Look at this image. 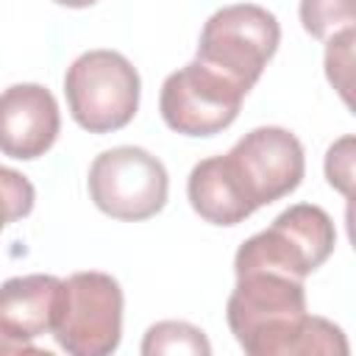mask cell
I'll use <instances>...</instances> for the list:
<instances>
[{
    "label": "cell",
    "mask_w": 356,
    "mask_h": 356,
    "mask_svg": "<svg viewBox=\"0 0 356 356\" xmlns=\"http://www.w3.org/2000/svg\"><path fill=\"white\" fill-rule=\"evenodd\" d=\"M64 281L33 273L0 284V328L17 342H33L53 331Z\"/></svg>",
    "instance_id": "cell-10"
},
{
    "label": "cell",
    "mask_w": 356,
    "mask_h": 356,
    "mask_svg": "<svg viewBox=\"0 0 356 356\" xmlns=\"http://www.w3.org/2000/svg\"><path fill=\"white\" fill-rule=\"evenodd\" d=\"M139 72L117 50H86L64 75V95L72 120L89 134L125 128L139 108Z\"/></svg>",
    "instance_id": "cell-3"
},
{
    "label": "cell",
    "mask_w": 356,
    "mask_h": 356,
    "mask_svg": "<svg viewBox=\"0 0 356 356\" xmlns=\"http://www.w3.org/2000/svg\"><path fill=\"white\" fill-rule=\"evenodd\" d=\"M186 195L195 214H200L211 225H239L253 214L225 175L220 156H209L192 167Z\"/></svg>",
    "instance_id": "cell-11"
},
{
    "label": "cell",
    "mask_w": 356,
    "mask_h": 356,
    "mask_svg": "<svg viewBox=\"0 0 356 356\" xmlns=\"http://www.w3.org/2000/svg\"><path fill=\"white\" fill-rule=\"evenodd\" d=\"M86 184L92 203L103 214L125 222L156 217L167 206L170 192L164 164L136 145H120L95 156Z\"/></svg>",
    "instance_id": "cell-7"
},
{
    "label": "cell",
    "mask_w": 356,
    "mask_h": 356,
    "mask_svg": "<svg viewBox=\"0 0 356 356\" xmlns=\"http://www.w3.org/2000/svg\"><path fill=\"white\" fill-rule=\"evenodd\" d=\"M145 356H172V353H189V356H209L211 345L206 334L184 320H161L145 331L142 339Z\"/></svg>",
    "instance_id": "cell-12"
},
{
    "label": "cell",
    "mask_w": 356,
    "mask_h": 356,
    "mask_svg": "<svg viewBox=\"0 0 356 356\" xmlns=\"http://www.w3.org/2000/svg\"><path fill=\"white\" fill-rule=\"evenodd\" d=\"M325 75L331 86L342 95V100L350 106V78H353V42H356V28H348L342 33H334L325 39Z\"/></svg>",
    "instance_id": "cell-15"
},
{
    "label": "cell",
    "mask_w": 356,
    "mask_h": 356,
    "mask_svg": "<svg viewBox=\"0 0 356 356\" xmlns=\"http://www.w3.org/2000/svg\"><path fill=\"white\" fill-rule=\"evenodd\" d=\"M72 356H108L122 339V289L108 273L86 270L64 281L50 331Z\"/></svg>",
    "instance_id": "cell-5"
},
{
    "label": "cell",
    "mask_w": 356,
    "mask_h": 356,
    "mask_svg": "<svg viewBox=\"0 0 356 356\" xmlns=\"http://www.w3.org/2000/svg\"><path fill=\"white\" fill-rule=\"evenodd\" d=\"M353 136L348 134V136H342V139H337L331 147H328V153H325V178H328V184L337 189V192H342L345 197H350L353 195Z\"/></svg>",
    "instance_id": "cell-16"
},
{
    "label": "cell",
    "mask_w": 356,
    "mask_h": 356,
    "mask_svg": "<svg viewBox=\"0 0 356 356\" xmlns=\"http://www.w3.org/2000/svg\"><path fill=\"white\" fill-rule=\"evenodd\" d=\"M0 353L3 356H14V353H47V350H39L31 342H17V339L6 337V331L0 328Z\"/></svg>",
    "instance_id": "cell-17"
},
{
    "label": "cell",
    "mask_w": 356,
    "mask_h": 356,
    "mask_svg": "<svg viewBox=\"0 0 356 356\" xmlns=\"http://www.w3.org/2000/svg\"><path fill=\"white\" fill-rule=\"evenodd\" d=\"M337 228L325 209L295 203L284 209L270 228L245 239L234 256V267H270L292 278H306L334 253Z\"/></svg>",
    "instance_id": "cell-6"
},
{
    "label": "cell",
    "mask_w": 356,
    "mask_h": 356,
    "mask_svg": "<svg viewBox=\"0 0 356 356\" xmlns=\"http://www.w3.org/2000/svg\"><path fill=\"white\" fill-rule=\"evenodd\" d=\"M303 31L314 39H331L356 25V0H300Z\"/></svg>",
    "instance_id": "cell-13"
},
{
    "label": "cell",
    "mask_w": 356,
    "mask_h": 356,
    "mask_svg": "<svg viewBox=\"0 0 356 356\" xmlns=\"http://www.w3.org/2000/svg\"><path fill=\"white\" fill-rule=\"evenodd\" d=\"M53 3L67 6V8H89V6H95L97 0H53Z\"/></svg>",
    "instance_id": "cell-18"
},
{
    "label": "cell",
    "mask_w": 356,
    "mask_h": 356,
    "mask_svg": "<svg viewBox=\"0 0 356 356\" xmlns=\"http://www.w3.org/2000/svg\"><path fill=\"white\" fill-rule=\"evenodd\" d=\"M61 131V111L42 83H14L0 92V153L33 161L44 156Z\"/></svg>",
    "instance_id": "cell-9"
},
{
    "label": "cell",
    "mask_w": 356,
    "mask_h": 356,
    "mask_svg": "<svg viewBox=\"0 0 356 356\" xmlns=\"http://www.w3.org/2000/svg\"><path fill=\"white\" fill-rule=\"evenodd\" d=\"M236 286L225 317L234 339L250 356H345L339 325L306 312V286L270 267H234Z\"/></svg>",
    "instance_id": "cell-1"
},
{
    "label": "cell",
    "mask_w": 356,
    "mask_h": 356,
    "mask_svg": "<svg viewBox=\"0 0 356 356\" xmlns=\"http://www.w3.org/2000/svg\"><path fill=\"white\" fill-rule=\"evenodd\" d=\"M245 95L234 81L195 58L164 78L159 111L175 134L214 136L239 117Z\"/></svg>",
    "instance_id": "cell-8"
},
{
    "label": "cell",
    "mask_w": 356,
    "mask_h": 356,
    "mask_svg": "<svg viewBox=\"0 0 356 356\" xmlns=\"http://www.w3.org/2000/svg\"><path fill=\"white\" fill-rule=\"evenodd\" d=\"M33 203H36L33 184L22 172L11 167H0V231L28 217L33 211Z\"/></svg>",
    "instance_id": "cell-14"
},
{
    "label": "cell",
    "mask_w": 356,
    "mask_h": 356,
    "mask_svg": "<svg viewBox=\"0 0 356 356\" xmlns=\"http://www.w3.org/2000/svg\"><path fill=\"white\" fill-rule=\"evenodd\" d=\"M220 161L250 211L295 192L306 172L300 139L278 125L248 131Z\"/></svg>",
    "instance_id": "cell-4"
},
{
    "label": "cell",
    "mask_w": 356,
    "mask_h": 356,
    "mask_svg": "<svg viewBox=\"0 0 356 356\" xmlns=\"http://www.w3.org/2000/svg\"><path fill=\"white\" fill-rule=\"evenodd\" d=\"M281 42V25L273 11L256 3L217 8L197 42V61L217 70L239 89L250 92Z\"/></svg>",
    "instance_id": "cell-2"
}]
</instances>
